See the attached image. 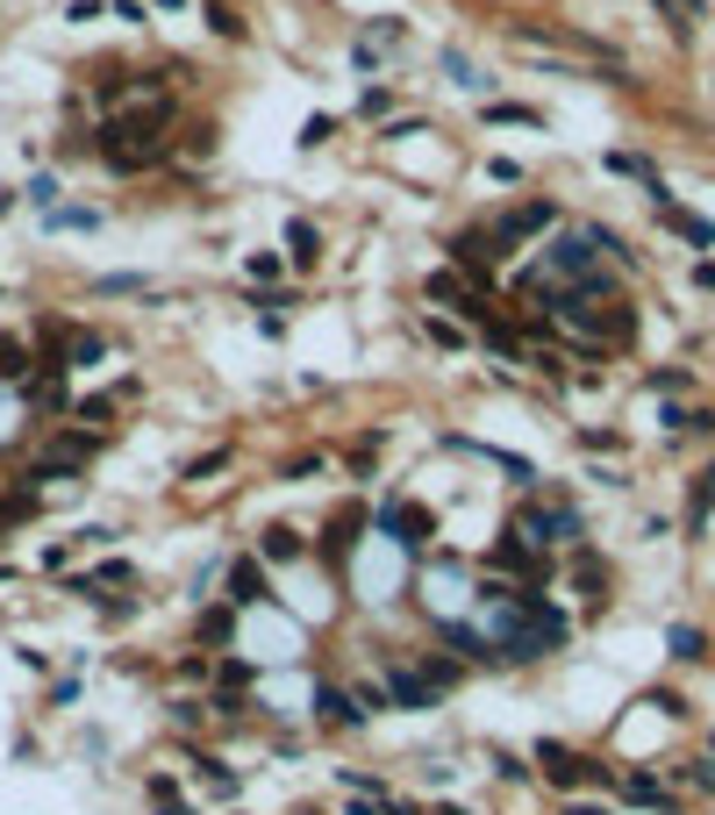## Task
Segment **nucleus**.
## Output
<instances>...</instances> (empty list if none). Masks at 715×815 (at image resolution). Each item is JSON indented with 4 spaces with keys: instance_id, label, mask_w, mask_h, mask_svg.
Instances as JSON below:
<instances>
[{
    "instance_id": "nucleus-23",
    "label": "nucleus",
    "mask_w": 715,
    "mask_h": 815,
    "mask_svg": "<svg viewBox=\"0 0 715 815\" xmlns=\"http://www.w3.org/2000/svg\"><path fill=\"white\" fill-rule=\"evenodd\" d=\"M708 509H715V473H701V493H694V523H701Z\"/></svg>"
},
{
    "instance_id": "nucleus-17",
    "label": "nucleus",
    "mask_w": 715,
    "mask_h": 815,
    "mask_svg": "<svg viewBox=\"0 0 715 815\" xmlns=\"http://www.w3.org/2000/svg\"><path fill=\"white\" fill-rule=\"evenodd\" d=\"M487 122H523V129H537L544 115H537V108H487Z\"/></svg>"
},
{
    "instance_id": "nucleus-3",
    "label": "nucleus",
    "mask_w": 715,
    "mask_h": 815,
    "mask_svg": "<svg viewBox=\"0 0 715 815\" xmlns=\"http://www.w3.org/2000/svg\"><path fill=\"white\" fill-rule=\"evenodd\" d=\"M509 537H523L529 551H537V543H573V537H579V515H573V509H537V501H529V509L515 515Z\"/></svg>"
},
{
    "instance_id": "nucleus-2",
    "label": "nucleus",
    "mask_w": 715,
    "mask_h": 815,
    "mask_svg": "<svg viewBox=\"0 0 715 815\" xmlns=\"http://www.w3.org/2000/svg\"><path fill=\"white\" fill-rule=\"evenodd\" d=\"M222 601H229L237 615H251V609H265V601H273V579H265L258 551H251V559H229V565H222Z\"/></svg>"
},
{
    "instance_id": "nucleus-13",
    "label": "nucleus",
    "mask_w": 715,
    "mask_h": 815,
    "mask_svg": "<svg viewBox=\"0 0 715 815\" xmlns=\"http://www.w3.org/2000/svg\"><path fill=\"white\" fill-rule=\"evenodd\" d=\"M36 501H43V493H29V487L0 493V529H8V523H29V515H36Z\"/></svg>"
},
{
    "instance_id": "nucleus-22",
    "label": "nucleus",
    "mask_w": 715,
    "mask_h": 815,
    "mask_svg": "<svg viewBox=\"0 0 715 815\" xmlns=\"http://www.w3.org/2000/svg\"><path fill=\"white\" fill-rule=\"evenodd\" d=\"M308 473H323V451H301V459L287 465V479H308Z\"/></svg>"
},
{
    "instance_id": "nucleus-10",
    "label": "nucleus",
    "mask_w": 715,
    "mask_h": 815,
    "mask_svg": "<svg viewBox=\"0 0 715 815\" xmlns=\"http://www.w3.org/2000/svg\"><path fill=\"white\" fill-rule=\"evenodd\" d=\"M193 637H201V644H229V637H237V609H229V601H222V609H208Z\"/></svg>"
},
{
    "instance_id": "nucleus-8",
    "label": "nucleus",
    "mask_w": 715,
    "mask_h": 815,
    "mask_svg": "<svg viewBox=\"0 0 715 815\" xmlns=\"http://www.w3.org/2000/svg\"><path fill=\"white\" fill-rule=\"evenodd\" d=\"M358 529H365V515H358V509H351V515H337V523L323 529V559H329V565H343V559L358 551Z\"/></svg>"
},
{
    "instance_id": "nucleus-20",
    "label": "nucleus",
    "mask_w": 715,
    "mask_h": 815,
    "mask_svg": "<svg viewBox=\"0 0 715 815\" xmlns=\"http://www.w3.org/2000/svg\"><path fill=\"white\" fill-rule=\"evenodd\" d=\"M673 659H701V629H673Z\"/></svg>"
},
{
    "instance_id": "nucleus-15",
    "label": "nucleus",
    "mask_w": 715,
    "mask_h": 815,
    "mask_svg": "<svg viewBox=\"0 0 715 815\" xmlns=\"http://www.w3.org/2000/svg\"><path fill=\"white\" fill-rule=\"evenodd\" d=\"M222 465H229V451H201V459H193V465H187V473H179V479H215Z\"/></svg>"
},
{
    "instance_id": "nucleus-19",
    "label": "nucleus",
    "mask_w": 715,
    "mask_h": 815,
    "mask_svg": "<svg viewBox=\"0 0 715 815\" xmlns=\"http://www.w3.org/2000/svg\"><path fill=\"white\" fill-rule=\"evenodd\" d=\"M79 415H86V423H101V415H115V393H86V401H79Z\"/></svg>"
},
{
    "instance_id": "nucleus-12",
    "label": "nucleus",
    "mask_w": 715,
    "mask_h": 815,
    "mask_svg": "<svg viewBox=\"0 0 715 815\" xmlns=\"http://www.w3.org/2000/svg\"><path fill=\"white\" fill-rule=\"evenodd\" d=\"M415 673H423L429 687H437V694H451V687H459V659H443V651H429V659L415 665Z\"/></svg>"
},
{
    "instance_id": "nucleus-4",
    "label": "nucleus",
    "mask_w": 715,
    "mask_h": 815,
    "mask_svg": "<svg viewBox=\"0 0 715 815\" xmlns=\"http://www.w3.org/2000/svg\"><path fill=\"white\" fill-rule=\"evenodd\" d=\"M379 529H387V537L415 559V551L429 543V529H437V515H429L423 501H387V509H379Z\"/></svg>"
},
{
    "instance_id": "nucleus-25",
    "label": "nucleus",
    "mask_w": 715,
    "mask_h": 815,
    "mask_svg": "<svg viewBox=\"0 0 715 815\" xmlns=\"http://www.w3.org/2000/svg\"><path fill=\"white\" fill-rule=\"evenodd\" d=\"M158 815H193V808H187V801H158Z\"/></svg>"
},
{
    "instance_id": "nucleus-7",
    "label": "nucleus",
    "mask_w": 715,
    "mask_h": 815,
    "mask_svg": "<svg viewBox=\"0 0 715 815\" xmlns=\"http://www.w3.org/2000/svg\"><path fill=\"white\" fill-rule=\"evenodd\" d=\"M315 715H323L329 730H358V723H365L358 694H343V687H315Z\"/></svg>"
},
{
    "instance_id": "nucleus-6",
    "label": "nucleus",
    "mask_w": 715,
    "mask_h": 815,
    "mask_svg": "<svg viewBox=\"0 0 715 815\" xmlns=\"http://www.w3.org/2000/svg\"><path fill=\"white\" fill-rule=\"evenodd\" d=\"M301 559H308V537L293 523H273L258 537V565H301Z\"/></svg>"
},
{
    "instance_id": "nucleus-18",
    "label": "nucleus",
    "mask_w": 715,
    "mask_h": 815,
    "mask_svg": "<svg viewBox=\"0 0 715 815\" xmlns=\"http://www.w3.org/2000/svg\"><path fill=\"white\" fill-rule=\"evenodd\" d=\"M243 272H251L258 287H265V279H279V251H258V258H251V265H243Z\"/></svg>"
},
{
    "instance_id": "nucleus-16",
    "label": "nucleus",
    "mask_w": 715,
    "mask_h": 815,
    "mask_svg": "<svg viewBox=\"0 0 715 815\" xmlns=\"http://www.w3.org/2000/svg\"><path fill=\"white\" fill-rule=\"evenodd\" d=\"M208 29H215V36H237V43H243V22L229 15V8H208Z\"/></svg>"
},
{
    "instance_id": "nucleus-1",
    "label": "nucleus",
    "mask_w": 715,
    "mask_h": 815,
    "mask_svg": "<svg viewBox=\"0 0 715 815\" xmlns=\"http://www.w3.org/2000/svg\"><path fill=\"white\" fill-rule=\"evenodd\" d=\"M165 129H172V101H122V115L101 129V158L115 172H143L165 158Z\"/></svg>"
},
{
    "instance_id": "nucleus-21",
    "label": "nucleus",
    "mask_w": 715,
    "mask_h": 815,
    "mask_svg": "<svg viewBox=\"0 0 715 815\" xmlns=\"http://www.w3.org/2000/svg\"><path fill=\"white\" fill-rule=\"evenodd\" d=\"M329 129H337V122H329V115H308V129H301V143H308V151H315V143H329Z\"/></svg>"
},
{
    "instance_id": "nucleus-11",
    "label": "nucleus",
    "mask_w": 715,
    "mask_h": 815,
    "mask_svg": "<svg viewBox=\"0 0 715 815\" xmlns=\"http://www.w3.org/2000/svg\"><path fill=\"white\" fill-rule=\"evenodd\" d=\"M287 251H293V265H315V251H323L315 222H287Z\"/></svg>"
},
{
    "instance_id": "nucleus-14",
    "label": "nucleus",
    "mask_w": 715,
    "mask_h": 815,
    "mask_svg": "<svg viewBox=\"0 0 715 815\" xmlns=\"http://www.w3.org/2000/svg\"><path fill=\"white\" fill-rule=\"evenodd\" d=\"M65 343H72V358H79V365H93V358H101V351H108V343H101V337H93V329H72V337H65Z\"/></svg>"
},
{
    "instance_id": "nucleus-9",
    "label": "nucleus",
    "mask_w": 715,
    "mask_h": 815,
    "mask_svg": "<svg viewBox=\"0 0 715 815\" xmlns=\"http://www.w3.org/2000/svg\"><path fill=\"white\" fill-rule=\"evenodd\" d=\"M494 565H501V573H523V579H537V573H544V559H537V551H529L523 537H501V543H494Z\"/></svg>"
},
{
    "instance_id": "nucleus-5",
    "label": "nucleus",
    "mask_w": 715,
    "mask_h": 815,
    "mask_svg": "<svg viewBox=\"0 0 715 815\" xmlns=\"http://www.w3.org/2000/svg\"><path fill=\"white\" fill-rule=\"evenodd\" d=\"M387 701H393V709H437L443 694L415 673V665H393V673H387Z\"/></svg>"
},
{
    "instance_id": "nucleus-24",
    "label": "nucleus",
    "mask_w": 715,
    "mask_h": 815,
    "mask_svg": "<svg viewBox=\"0 0 715 815\" xmlns=\"http://www.w3.org/2000/svg\"><path fill=\"white\" fill-rule=\"evenodd\" d=\"M151 801H179V780H172V773H151Z\"/></svg>"
}]
</instances>
